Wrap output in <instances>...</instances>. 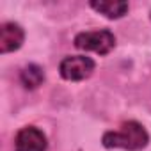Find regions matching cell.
<instances>
[{"label":"cell","instance_id":"obj_1","mask_svg":"<svg viewBox=\"0 0 151 151\" xmlns=\"http://www.w3.org/2000/svg\"><path fill=\"white\" fill-rule=\"evenodd\" d=\"M101 144L107 149L142 151L149 144V133L139 121H124L119 124V128L105 132Z\"/></svg>","mask_w":151,"mask_h":151},{"label":"cell","instance_id":"obj_6","mask_svg":"<svg viewBox=\"0 0 151 151\" xmlns=\"http://www.w3.org/2000/svg\"><path fill=\"white\" fill-rule=\"evenodd\" d=\"M45 78H46L45 69L39 64H27L20 71V84L29 91H34L39 86H43Z\"/></svg>","mask_w":151,"mask_h":151},{"label":"cell","instance_id":"obj_5","mask_svg":"<svg viewBox=\"0 0 151 151\" xmlns=\"http://www.w3.org/2000/svg\"><path fill=\"white\" fill-rule=\"evenodd\" d=\"M25 41V30L16 22H6L0 25V52L4 55L16 52L23 46Z\"/></svg>","mask_w":151,"mask_h":151},{"label":"cell","instance_id":"obj_3","mask_svg":"<svg viewBox=\"0 0 151 151\" xmlns=\"http://www.w3.org/2000/svg\"><path fill=\"white\" fill-rule=\"evenodd\" d=\"M96 69V62L86 55H68L59 64V75L68 82H82Z\"/></svg>","mask_w":151,"mask_h":151},{"label":"cell","instance_id":"obj_2","mask_svg":"<svg viewBox=\"0 0 151 151\" xmlns=\"http://www.w3.org/2000/svg\"><path fill=\"white\" fill-rule=\"evenodd\" d=\"M73 45L84 52H94L98 55H109L116 48V36L109 29L84 30L78 32L73 39Z\"/></svg>","mask_w":151,"mask_h":151},{"label":"cell","instance_id":"obj_7","mask_svg":"<svg viewBox=\"0 0 151 151\" xmlns=\"http://www.w3.org/2000/svg\"><path fill=\"white\" fill-rule=\"evenodd\" d=\"M89 7L109 20H119L126 16L130 11L128 2H89Z\"/></svg>","mask_w":151,"mask_h":151},{"label":"cell","instance_id":"obj_4","mask_svg":"<svg viewBox=\"0 0 151 151\" xmlns=\"http://www.w3.org/2000/svg\"><path fill=\"white\" fill-rule=\"evenodd\" d=\"M48 139L37 126H23L14 137V151H46Z\"/></svg>","mask_w":151,"mask_h":151},{"label":"cell","instance_id":"obj_8","mask_svg":"<svg viewBox=\"0 0 151 151\" xmlns=\"http://www.w3.org/2000/svg\"><path fill=\"white\" fill-rule=\"evenodd\" d=\"M149 20H151V11H149Z\"/></svg>","mask_w":151,"mask_h":151}]
</instances>
